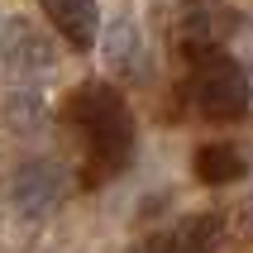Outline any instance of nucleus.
<instances>
[{"label":"nucleus","mask_w":253,"mask_h":253,"mask_svg":"<svg viewBox=\"0 0 253 253\" xmlns=\"http://www.w3.org/2000/svg\"><path fill=\"white\" fill-rule=\"evenodd\" d=\"M105 62L125 77H143V43H139L134 19H115L105 29Z\"/></svg>","instance_id":"8"},{"label":"nucleus","mask_w":253,"mask_h":253,"mask_svg":"<svg viewBox=\"0 0 253 253\" xmlns=\"http://www.w3.org/2000/svg\"><path fill=\"white\" fill-rule=\"evenodd\" d=\"M67 125L82 134L86 148V186L105 182L129 168L134 158V115L125 96L105 82H86L67 96Z\"/></svg>","instance_id":"1"},{"label":"nucleus","mask_w":253,"mask_h":253,"mask_svg":"<svg viewBox=\"0 0 253 253\" xmlns=\"http://www.w3.org/2000/svg\"><path fill=\"white\" fill-rule=\"evenodd\" d=\"M53 67H57V53L48 43V34L34 29L29 19H5V29H0V72L10 82H39Z\"/></svg>","instance_id":"3"},{"label":"nucleus","mask_w":253,"mask_h":253,"mask_svg":"<svg viewBox=\"0 0 253 253\" xmlns=\"http://www.w3.org/2000/svg\"><path fill=\"white\" fill-rule=\"evenodd\" d=\"M220 234H225V220L215 211H196V215H182L177 225L139 239L129 253H215Z\"/></svg>","instance_id":"5"},{"label":"nucleus","mask_w":253,"mask_h":253,"mask_svg":"<svg viewBox=\"0 0 253 253\" xmlns=\"http://www.w3.org/2000/svg\"><path fill=\"white\" fill-rule=\"evenodd\" d=\"M186 96L206 120H244L249 115V72L225 53V48H206L191 53V82Z\"/></svg>","instance_id":"2"},{"label":"nucleus","mask_w":253,"mask_h":253,"mask_svg":"<svg viewBox=\"0 0 253 253\" xmlns=\"http://www.w3.org/2000/svg\"><path fill=\"white\" fill-rule=\"evenodd\" d=\"M62 191H67L62 168L48 163V158H34V163H24V168L14 172V182H10V211L19 215L24 225H43V220L57 211Z\"/></svg>","instance_id":"4"},{"label":"nucleus","mask_w":253,"mask_h":253,"mask_svg":"<svg viewBox=\"0 0 253 253\" xmlns=\"http://www.w3.org/2000/svg\"><path fill=\"white\" fill-rule=\"evenodd\" d=\"M43 14L53 19V29L77 53L96 48V39H100V5L96 0H43Z\"/></svg>","instance_id":"6"},{"label":"nucleus","mask_w":253,"mask_h":253,"mask_svg":"<svg viewBox=\"0 0 253 253\" xmlns=\"http://www.w3.org/2000/svg\"><path fill=\"white\" fill-rule=\"evenodd\" d=\"M244 153H239V143H201V153H196V177L206 186H229V182H239L244 177Z\"/></svg>","instance_id":"7"}]
</instances>
